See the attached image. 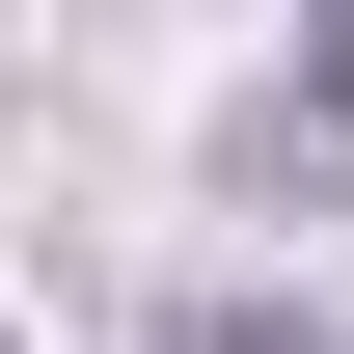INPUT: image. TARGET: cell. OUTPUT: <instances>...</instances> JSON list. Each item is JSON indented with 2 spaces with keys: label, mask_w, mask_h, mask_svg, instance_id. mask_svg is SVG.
<instances>
[{
  "label": "cell",
  "mask_w": 354,
  "mask_h": 354,
  "mask_svg": "<svg viewBox=\"0 0 354 354\" xmlns=\"http://www.w3.org/2000/svg\"><path fill=\"white\" fill-rule=\"evenodd\" d=\"M245 191H272V218H354V0L272 55V109H245Z\"/></svg>",
  "instance_id": "cell-1"
},
{
  "label": "cell",
  "mask_w": 354,
  "mask_h": 354,
  "mask_svg": "<svg viewBox=\"0 0 354 354\" xmlns=\"http://www.w3.org/2000/svg\"><path fill=\"white\" fill-rule=\"evenodd\" d=\"M164 354H327V327H272V300H191V327H164Z\"/></svg>",
  "instance_id": "cell-2"
}]
</instances>
